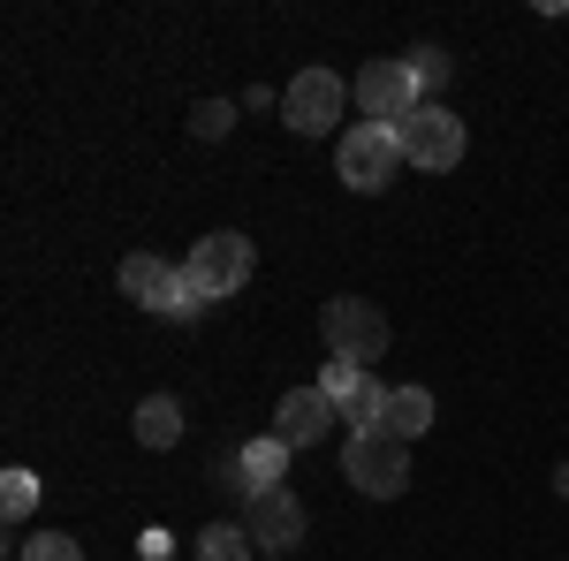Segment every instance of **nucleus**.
<instances>
[{
	"mask_svg": "<svg viewBox=\"0 0 569 561\" xmlns=\"http://www.w3.org/2000/svg\"><path fill=\"white\" fill-rule=\"evenodd\" d=\"M259 547H251V531L243 523H213L206 539H198V561H251Z\"/></svg>",
	"mask_w": 569,
	"mask_h": 561,
	"instance_id": "obj_14",
	"label": "nucleus"
},
{
	"mask_svg": "<svg viewBox=\"0 0 569 561\" xmlns=\"http://www.w3.org/2000/svg\"><path fill=\"white\" fill-rule=\"evenodd\" d=\"M342 107H350V91H342L335 69H305V77H289V91H281V122L297 137H327L342 122Z\"/></svg>",
	"mask_w": 569,
	"mask_h": 561,
	"instance_id": "obj_5",
	"label": "nucleus"
},
{
	"mask_svg": "<svg viewBox=\"0 0 569 561\" xmlns=\"http://www.w3.org/2000/svg\"><path fill=\"white\" fill-rule=\"evenodd\" d=\"M327 425H342V410H335L319 388H289V394H281V410H273V440H281L289 455H297V448H319Z\"/></svg>",
	"mask_w": 569,
	"mask_h": 561,
	"instance_id": "obj_10",
	"label": "nucleus"
},
{
	"mask_svg": "<svg viewBox=\"0 0 569 561\" xmlns=\"http://www.w3.org/2000/svg\"><path fill=\"white\" fill-rule=\"evenodd\" d=\"M122 297H130V303H144V311H176V319H190V311H198L190 281H182V266L152 259V251L122 259Z\"/></svg>",
	"mask_w": 569,
	"mask_h": 561,
	"instance_id": "obj_8",
	"label": "nucleus"
},
{
	"mask_svg": "<svg viewBox=\"0 0 569 561\" xmlns=\"http://www.w3.org/2000/svg\"><path fill=\"white\" fill-rule=\"evenodd\" d=\"M372 432H395V440L433 432V394H426V388H388V410H380V425H372Z\"/></svg>",
	"mask_w": 569,
	"mask_h": 561,
	"instance_id": "obj_12",
	"label": "nucleus"
},
{
	"mask_svg": "<svg viewBox=\"0 0 569 561\" xmlns=\"http://www.w3.org/2000/svg\"><path fill=\"white\" fill-rule=\"evenodd\" d=\"M137 440H144V448H176L182 440V402L176 394H144V402H137Z\"/></svg>",
	"mask_w": 569,
	"mask_h": 561,
	"instance_id": "obj_13",
	"label": "nucleus"
},
{
	"mask_svg": "<svg viewBox=\"0 0 569 561\" xmlns=\"http://www.w3.org/2000/svg\"><path fill=\"white\" fill-rule=\"evenodd\" d=\"M402 160L410 168H433V174H448L456 160H463V122L440 107V99H426L410 122H402Z\"/></svg>",
	"mask_w": 569,
	"mask_h": 561,
	"instance_id": "obj_7",
	"label": "nucleus"
},
{
	"mask_svg": "<svg viewBox=\"0 0 569 561\" xmlns=\"http://www.w3.org/2000/svg\"><path fill=\"white\" fill-rule=\"evenodd\" d=\"M402 61H410V77H418V91H426V99H433V91L448 84V77H456V69H448V53H440V46H418V53H402Z\"/></svg>",
	"mask_w": 569,
	"mask_h": 561,
	"instance_id": "obj_16",
	"label": "nucleus"
},
{
	"mask_svg": "<svg viewBox=\"0 0 569 561\" xmlns=\"http://www.w3.org/2000/svg\"><path fill=\"white\" fill-rule=\"evenodd\" d=\"M281 471H289V448H281L273 432H266V440H251L243 455H228V463H220V478H228L236 493H273V485H281Z\"/></svg>",
	"mask_w": 569,
	"mask_h": 561,
	"instance_id": "obj_11",
	"label": "nucleus"
},
{
	"mask_svg": "<svg viewBox=\"0 0 569 561\" xmlns=\"http://www.w3.org/2000/svg\"><path fill=\"white\" fill-rule=\"evenodd\" d=\"M0 509H8V523H23L31 509H39V478L23 471V463H16V471L0 478Z\"/></svg>",
	"mask_w": 569,
	"mask_h": 561,
	"instance_id": "obj_15",
	"label": "nucleus"
},
{
	"mask_svg": "<svg viewBox=\"0 0 569 561\" xmlns=\"http://www.w3.org/2000/svg\"><path fill=\"white\" fill-rule=\"evenodd\" d=\"M243 531H251V547H259V554H281V547H297V539H305V501H297L289 485H273V493H251V509H243Z\"/></svg>",
	"mask_w": 569,
	"mask_h": 561,
	"instance_id": "obj_9",
	"label": "nucleus"
},
{
	"mask_svg": "<svg viewBox=\"0 0 569 561\" xmlns=\"http://www.w3.org/2000/svg\"><path fill=\"white\" fill-rule=\"evenodd\" d=\"M342 478L372 501H395L410 485V440L395 432H350V455H342Z\"/></svg>",
	"mask_w": 569,
	"mask_h": 561,
	"instance_id": "obj_3",
	"label": "nucleus"
},
{
	"mask_svg": "<svg viewBox=\"0 0 569 561\" xmlns=\"http://www.w3.org/2000/svg\"><path fill=\"white\" fill-rule=\"evenodd\" d=\"M23 561H84V547L69 531H39V539H23Z\"/></svg>",
	"mask_w": 569,
	"mask_h": 561,
	"instance_id": "obj_17",
	"label": "nucleus"
},
{
	"mask_svg": "<svg viewBox=\"0 0 569 561\" xmlns=\"http://www.w3.org/2000/svg\"><path fill=\"white\" fill-rule=\"evenodd\" d=\"M319 334H327V349L342 357V364H380L388 357V311L380 303H365V297H335L327 311H319Z\"/></svg>",
	"mask_w": 569,
	"mask_h": 561,
	"instance_id": "obj_1",
	"label": "nucleus"
},
{
	"mask_svg": "<svg viewBox=\"0 0 569 561\" xmlns=\"http://www.w3.org/2000/svg\"><path fill=\"white\" fill-rule=\"evenodd\" d=\"M335 168L350 190H388L395 168H402V130H380V122H357L342 137V152H335Z\"/></svg>",
	"mask_w": 569,
	"mask_h": 561,
	"instance_id": "obj_6",
	"label": "nucleus"
},
{
	"mask_svg": "<svg viewBox=\"0 0 569 561\" xmlns=\"http://www.w3.org/2000/svg\"><path fill=\"white\" fill-rule=\"evenodd\" d=\"M190 130H198V137H228V130H236V107H220V99H206V107L190 114Z\"/></svg>",
	"mask_w": 569,
	"mask_h": 561,
	"instance_id": "obj_18",
	"label": "nucleus"
},
{
	"mask_svg": "<svg viewBox=\"0 0 569 561\" xmlns=\"http://www.w3.org/2000/svg\"><path fill=\"white\" fill-rule=\"evenodd\" d=\"M357 107H365V122L402 130V122L426 107V91L410 77V61H365V69H357Z\"/></svg>",
	"mask_w": 569,
	"mask_h": 561,
	"instance_id": "obj_4",
	"label": "nucleus"
},
{
	"mask_svg": "<svg viewBox=\"0 0 569 561\" xmlns=\"http://www.w3.org/2000/svg\"><path fill=\"white\" fill-rule=\"evenodd\" d=\"M251 243L236 236V228H220V236H206V243H190V259H182V281H190V297L198 303H220L236 297L243 281H251Z\"/></svg>",
	"mask_w": 569,
	"mask_h": 561,
	"instance_id": "obj_2",
	"label": "nucleus"
}]
</instances>
